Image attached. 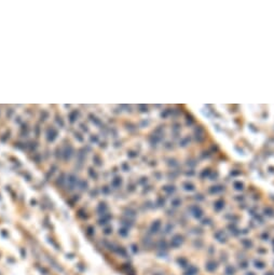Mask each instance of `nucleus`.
<instances>
[{
	"label": "nucleus",
	"instance_id": "obj_1",
	"mask_svg": "<svg viewBox=\"0 0 274 275\" xmlns=\"http://www.w3.org/2000/svg\"><path fill=\"white\" fill-rule=\"evenodd\" d=\"M207 126L215 139L228 154L240 162H248L267 142L274 125V105H241L240 122L232 106L196 105L188 106Z\"/></svg>",
	"mask_w": 274,
	"mask_h": 275
}]
</instances>
